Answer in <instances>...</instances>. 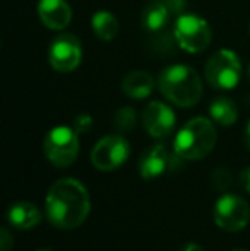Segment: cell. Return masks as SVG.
Returning a JSON list of instances; mask_svg holds the SVG:
<instances>
[{
	"mask_svg": "<svg viewBox=\"0 0 250 251\" xmlns=\"http://www.w3.org/2000/svg\"><path fill=\"white\" fill-rule=\"evenodd\" d=\"M214 222L226 232H238L250 222V207L242 197L223 195L214 205Z\"/></svg>",
	"mask_w": 250,
	"mask_h": 251,
	"instance_id": "52a82bcc",
	"label": "cell"
},
{
	"mask_svg": "<svg viewBox=\"0 0 250 251\" xmlns=\"http://www.w3.org/2000/svg\"><path fill=\"white\" fill-rule=\"evenodd\" d=\"M242 77V63L231 50L216 51L206 63V79L214 89H233Z\"/></svg>",
	"mask_w": 250,
	"mask_h": 251,
	"instance_id": "5b68a950",
	"label": "cell"
},
{
	"mask_svg": "<svg viewBox=\"0 0 250 251\" xmlns=\"http://www.w3.org/2000/svg\"><path fill=\"white\" fill-rule=\"evenodd\" d=\"M10 226L21 229V231H28V229L36 227L41 222V212L31 201H17L9 208L7 214Z\"/></svg>",
	"mask_w": 250,
	"mask_h": 251,
	"instance_id": "4fadbf2b",
	"label": "cell"
},
{
	"mask_svg": "<svg viewBox=\"0 0 250 251\" xmlns=\"http://www.w3.org/2000/svg\"><path fill=\"white\" fill-rule=\"evenodd\" d=\"M91 126H93V118L89 115H86V113L77 115L76 120H74V130L77 133H87L91 130Z\"/></svg>",
	"mask_w": 250,
	"mask_h": 251,
	"instance_id": "ffe728a7",
	"label": "cell"
},
{
	"mask_svg": "<svg viewBox=\"0 0 250 251\" xmlns=\"http://www.w3.org/2000/svg\"><path fill=\"white\" fill-rule=\"evenodd\" d=\"M175 38L185 51L200 53L211 43L209 24L195 14H180L175 23Z\"/></svg>",
	"mask_w": 250,
	"mask_h": 251,
	"instance_id": "8992f818",
	"label": "cell"
},
{
	"mask_svg": "<svg viewBox=\"0 0 250 251\" xmlns=\"http://www.w3.org/2000/svg\"><path fill=\"white\" fill-rule=\"evenodd\" d=\"M38 251H52V250H38Z\"/></svg>",
	"mask_w": 250,
	"mask_h": 251,
	"instance_id": "4316f807",
	"label": "cell"
},
{
	"mask_svg": "<svg viewBox=\"0 0 250 251\" xmlns=\"http://www.w3.org/2000/svg\"><path fill=\"white\" fill-rule=\"evenodd\" d=\"M158 87L170 102L189 108L197 104L202 96V80L189 65H171L160 74Z\"/></svg>",
	"mask_w": 250,
	"mask_h": 251,
	"instance_id": "7a4b0ae2",
	"label": "cell"
},
{
	"mask_svg": "<svg viewBox=\"0 0 250 251\" xmlns=\"http://www.w3.org/2000/svg\"><path fill=\"white\" fill-rule=\"evenodd\" d=\"M154 79L146 70H132L122 82V91L132 100H144L153 93Z\"/></svg>",
	"mask_w": 250,
	"mask_h": 251,
	"instance_id": "5bb4252c",
	"label": "cell"
},
{
	"mask_svg": "<svg viewBox=\"0 0 250 251\" xmlns=\"http://www.w3.org/2000/svg\"><path fill=\"white\" fill-rule=\"evenodd\" d=\"M79 133L69 126H55L47 133L43 152L55 168H69L79 154Z\"/></svg>",
	"mask_w": 250,
	"mask_h": 251,
	"instance_id": "277c9868",
	"label": "cell"
},
{
	"mask_svg": "<svg viewBox=\"0 0 250 251\" xmlns=\"http://www.w3.org/2000/svg\"><path fill=\"white\" fill-rule=\"evenodd\" d=\"M47 217L58 229H76L87 219L91 199L86 186L74 178H63L50 186L45 200Z\"/></svg>",
	"mask_w": 250,
	"mask_h": 251,
	"instance_id": "6da1fadb",
	"label": "cell"
},
{
	"mask_svg": "<svg viewBox=\"0 0 250 251\" xmlns=\"http://www.w3.org/2000/svg\"><path fill=\"white\" fill-rule=\"evenodd\" d=\"M245 144H247V147L250 151V122H249V125L245 126Z\"/></svg>",
	"mask_w": 250,
	"mask_h": 251,
	"instance_id": "d4e9b609",
	"label": "cell"
},
{
	"mask_svg": "<svg viewBox=\"0 0 250 251\" xmlns=\"http://www.w3.org/2000/svg\"><path fill=\"white\" fill-rule=\"evenodd\" d=\"M177 159L180 155L171 154L163 144H156V146L149 147L139 159V171L144 179H154L160 178L167 171L175 169Z\"/></svg>",
	"mask_w": 250,
	"mask_h": 251,
	"instance_id": "30bf717a",
	"label": "cell"
},
{
	"mask_svg": "<svg viewBox=\"0 0 250 251\" xmlns=\"http://www.w3.org/2000/svg\"><path fill=\"white\" fill-rule=\"evenodd\" d=\"M249 74H250V70H249Z\"/></svg>",
	"mask_w": 250,
	"mask_h": 251,
	"instance_id": "83f0119b",
	"label": "cell"
},
{
	"mask_svg": "<svg viewBox=\"0 0 250 251\" xmlns=\"http://www.w3.org/2000/svg\"><path fill=\"white\" fill-rule=\"evenodd\" d=\"M130 146L122 135L103 137L91 151V162L100 171H113L129 159Z\"/></svg>",
	"mask_w": 250,
	"mask_h": 251,
	"instance_id": "ba28073f",
	"label": "cell"
},
{
	"mask_svg": "<svg viewBox=\"0 0 250 251\" xmlns=\"http://www.w3.org/2000/svg\"><path fill=\"white\" fill-rule=\"evenodd\" d=\"M113 123H115V128L122 133H127L130 130H134L137 123V115H136V109L134 108H120L117 113H115V118H113Z\"/></svg>",
	"mask_w": 250,
	"mask_h": 251,
	"instance_id": "ac0fdd59",
	"label": "cell"
},
{
	"mask_svg": "<svg viewBox=\"0 0 250 251\" xmlns=\"http://www.w3.org/2000/svg\"><path fill=\"white\" fill-rule=\"evenodd\" d=\"M14 246V238L9 232V229L3 227L0 231V251H10Z\"/></svg>",
	"mask_w": 250,
	"mask_h": 251,
	"instance_id": "44dd1931",
	"label": "cell"
},
{
	"mask_svg": "<svg viewBox=\"0 0 250 251\" xmlns=\"http://www.w3.org/2000/svg\"><path fill=\"white\" fill-rule=\"evenodd\" d=\"M167 3V7L170 9L171 16L173 14H182V10L185 9V0H163Z\"/></svg>",
	"mask_w": 250,
	"mask_h": 251,
	"instance_id": "7402d4cb",
	"label": "cell"
},
{
	"mask_svg": "<svg viewBox=\"0 0 250 251\" xmlns=\"http://www.w3.org/2000/svg\"><path fill=\"white\" fill-rule=\"evenodd\" d=\"M231 251H247V250H231Z\"/></svg>",
	"mask_w": 250,
	"mask_h": 251,
	"instance_id": "484cf974",
	"label": "cell"
},
{
	"mask_svg": "<svg viewBox=\"0 0 250 251\" xmlns=\"http://www.w3.org/2000/svg\"><path fill=\"white\" fill-rule=\"evenodd\" d=\"M171 12L167 7V3L163 0H156V2L149 3L142 12V26L151 33L161 31L163 27H167L168 19H170Z\"/></svg>",
	"mask_w": 250,
	"mask_h": 251,
	"instance_id": "9a60e30c",
	"label": "cell"
},
{
	"mask_svg": "<svg viewBox=\"0 0 250 251\" xmlns=\"http://www.w3.org/2000/svg\"><path fill=\"white\" fill-rule=\"evenodd\" d=\"M238 183H240V186L245 192L250 193V168L242 169L240 175H238Z\"/></svg>",
	"mask_w": 250,
	"mask_h": 251,
	"instance_id": "603a6c76",
	"label": "cell"
},
{
	"mask_svg": "<svg viewBox=\"0 0 250 251\" xmlns=\"http://www.w3.org/2000/svg\"><path fill=\"white\" fill-rule=\"evenodd\" d=\"M142 125L151 137L167 139L175 128V113L165 102L151 101L142 111Z\"/></svg>",
	"mask_w": 250,
	"mask_h": 251,
	"instance_id": "8fae6325",
	"label": "cell"
},
{
	"mask_svg": "<svg viewBox=\"0 0 250 251\" xmlns=\"http://www.w3.org/2000/svg\"><path fill=\"white\" fill-rule=\"evenodd\" d=\"M182 251H202V248H200L197 243H189V245L184 246V250Z\"/></svg>",
	"mask_w": 250,
	"mask_h": 251,
	"instance_id": "cb8c5ba5",
	"label": "cell"
},
{
	"mask_svg": "<svg viewBox=\"0 0 250 251\" xmlns=\"http://www.w3.org/2000/svg\"><path fill=\"white\" fill-rule=\"evenodd\" d=\"M50 65L58 72H72L83 60V48L74 34H60L52 41L48 51Z\"/></svg>",
	"mask_w": 250,
	"mask_h": 251,
	"instance_id": "9c48e42d",
	"label": "cell"
},
{
	"mask_svg": "<svg viewBox=\"0 0 250 251\" xmlns=\"http://www.w3.org/2000/svg\"><path fill=\"white\" fill-rule=\"evenodd\" d=\"M40 21L54 31H62L72 19V10L65 0H40L38 2Z\"/></svg>",
	"mask_w": 250,
	"mask_h": 251,
	"instance_id": "7c38bea8",
	"label": "cell"
},
{
	"mask_svg": "<svg viewBox=\"0 0 250 251\" xmlns=\"http://www.w3.org/2000/svg\"><path fill=\"white\" fill-rule=\"evenodd\" d=\"M211 118L221 126H230L237 122L238 118V109L231 100L228 98H216L209 106Z\"/></svg>",
	"mask_w": 250,
	"mask_h": 251,
	"instance_id": "2e32d148",
	"label": "cell"
},
{
	"mask_svg": "<svg viewBox=\"0 0 250 251\" xmlns=\"http://www.w3.org/2000/svg\"><path fill=\"white\" fill-rule=\"evenodd\" d=\"M91 26H93L94 34L103 41H111L118 34L117 17L111 12H107V10H100V12L94 14L93 19H91Z\"/></svg>",
	"mask_w": 250,
	"mask_h": 251,
	"instance_id": "e0dca14e",
	"label": "cell"
},
{
	"mask_svg": "<svg viewBox=\"0 0 250 251\" xmlns=\"http://www.w3.org/2000/svg\"><path fill=\"white\" fill-rule=\"evenodd\" d=\"M218 133L211 120L197 116L178 130L173 142V152L184 161H199L213 152Z\"/></svg>",
	"mask_w": 250,
	"mask_h": 251,
	"instance_id": "3957f363",
	"label": "cell"
},
{
	"mask_svg": "<svg viewBox=\"0 0 250 251\" xmlns=\"http://www.w3.org/2000/svg\"><path fill=\"white\" fill-rule=\"evenodd\" d=\"M211 183H213L214 188L218 190H224L230 186L231 183V175L226 168H218L213 171V176H211Z\"/></svg>",
	"mask_w": 250,
	"mask_h": 251,
	"instance_id": "d6986e66",
	"label": "cell"
}]
</instances>
